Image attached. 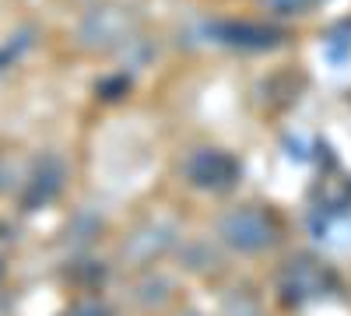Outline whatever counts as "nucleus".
<instances>
[{"mask_svg":"<svg viewBox=\"0 0 351 316\" xmlns=\"http://www.w3.org/2000/svg\"><path fill=\"white\" fill-rule=\"evenodd\" d=\"M218 236L225 246L232 250H239V253H260V250H267L274 246L278 239V221L263 211V208H236V211H228L221 221H218Z\"/></svg>","mask_w":351,"mask_h":316,"instance_id":"obj_1","label":"nucleus"},{"mask_svg":"<svg viewBox=\"0 0 351 316\" xmlns=\"http://www.w3.org/2000/svg\"><path fill=\"white\" fill-rule=\"evenodd\" d=\"M183 172H186V180L200 190H228L243 176V165L236 162V155H228L221 148H200L186 158Z\"/></svg>","mask_w":351,"mask_h":316,"instance_id":"obj_2","label":"nucleus"},{"mask_svg":"<svg viewBox=\"0 0 351 316\" xmlns=\"http://www.w3.org/2000/svg\"><path fill=\"white\" fill-rule=\"evenodd\" d=\"M208 36L228 49H246V53H260V49H274L281 46L288 36L285 28L263 25V21H215L208 28Z\"/></svg>","mask_w":351,"mask_h":316,"instance_id":"obj_3","label":"nucleus"},{"mask_svg":"<svg viewBox=\"0 0 351 316\" xmlns=\"http://www.w3.org/2000/svg\"><path fill=\"white\" fill-rule=\"evenodd\" d=\"M130 28H134V21L123 8H95V11H88V18L81 25V39L88 46L109 49V46H120L130 36Z\"/></svg>","mask_w":351,"mask_h":316,"instance_id":"obj_4","label":"nucleus"},{"mask_svg":"<svg viewBox=\"0 0 351 316\" xmlns=\"http://www.w3.org/2000/svg\"><path fill=\"white\" fill-rule=\"evenodd\" d=\"M334 284V274L324 267V264H316L309 260V256H299V260H291L281 274V289L288 292V299H316V295H324L327 289Z\"/></svg>","mask_w":351,"mask_h":316,"instance_id":"obj_5","label":"nucleus"},{"mask_svg":"<svg viewBox=\"0 0 351 316\" xmlns=\"http://www.w3.org/2000/svg\"><path fill=\"white\" fill-rule=\"evenodd\" d=\"M60 186H64V162H60V158H43V162L32 169L28 183H25L21 204H25L28 211H36V208L49 204V200L60 193Z\"/></svg>","mask_w":351,"mask_h":316,"instance_id":"obj_6","label":"nucleus"},{"mask_svg":"<svg viewBox=\"0 0 351 316\" xmlns=\"http://www.w3.org/2000/svg\"><path fill=\"white\" fill-rule=\"evenodd\" d=\"M32 36H36L32 28H21V32H11L4 42H0V74L11 71V67L21 60V56L32 49Z\"/></svg>","mask_w":351,"mask_h":316,"instance_id":"obj_7","label":"nucleus"},{"mask_svg":"<svg viewBox=\"0 0 351 316\" xmlns=\"http://www.w3.org/2000/svg\"><path fill=\"white\" fill-rule=\"evenodd\" d=\"M271 18H302L319 8V0H256Z\"/></svg>","mask_w":351,"mask_h":316,"instance_id":"obj_8","label":"nucleus"},{"mask_svg":"<svg viewBox=\"0 0 351 316\" xmlns=\"http://www.w3.org/2000/svg\"><path fill=\"white\" fill-rule=\"evenodd\" d=\"M74 316H109V313H106L102 306H95V302H88V306H77Z\"/></svg>","mask_w":351,"mask_h":316,"instance_id":"obj_9","label":"nucleus"}]
</instances>
